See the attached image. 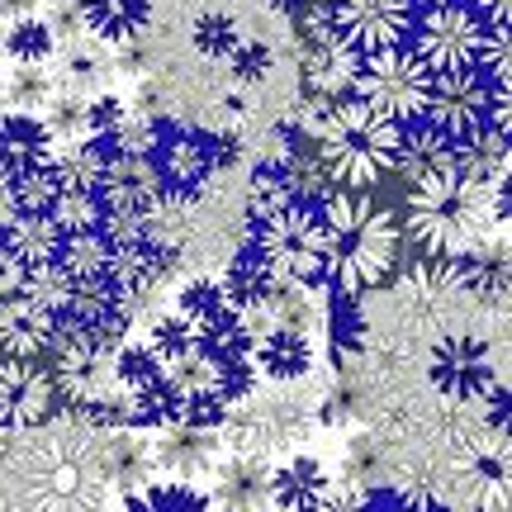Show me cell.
I'll return each instance as SVG.
<instances>
[{"mask_svg":"<svg viewBox=\"0 0 512 512\" xmlns=\"http://www.w3.org/2000/svg\"><path fill=\"white\" fill-rule=\"evenodd\" d=\"M508 219V185H484L460 166L408 181L403 233L422 256H465Z\"/></svg>","mask_w":512,"mask_h":512,"instance_id":"obj_1","label":"cell"},{"mask_svg":"<svg viewBox=\"0 0 512 512\" xmlns=\"http://www.w3.org/2000/svg\"><path fill=\"white\" fill-rule=\"evenodd\" d=\"M318 214H323L318 280L332 285V294H342V299H361L366 290L384 285V275L399 261V219L380 209L366 190H337V185L318 200Z\"/></svg>","mask_w":512,"mask_h":512,"instance_id":"obj_2","label":"cell"},{"mask_svg":"<svg viewBox=\"0 0 512 512\" xmlns=\"http://www.w3.org/2000/svg\"><path fill=\"white\" fill-rule=\"evenodd\" d=\"M313 138H318L313 157L323 166L328 185H337V190H375L384 176H394L403 124L375 114L356 95H342L313 124Z\"/></svg>","mask_w":512,"mask_h":512,"instance_id":"obj_3","label":"cell"},{"mask_svg":"<svg viewBox=\"0 0 512 512\" xmlns=\"http://www.w3.org/2000/svg\"><path fill=\"white\" fill-rule=\"evenodd\" d=\"M427 91H432V72L413 48H384V53L361 57V67L351 76V95L370 105L375 114L394 119V124H408V119H422V105H427Z\"/></svg>","mask_w":512,"mask_h":512,"instance_id":"obj_4","label":"cell"},{"mask_svg":"<svg viewBox=\"0 0 512 512\" xmlns=\"http://www.w3.org/2000/svg\"><path fill=\"white\" fill-rule=\"evenodd\" d=\"M256 252L285 280H318L323 271V214L318 204H285L256 219Z\"/></svg>","mask_w":512,"mask_h":512,"instance_id":"obj_5","label":"cell"},{"mask_svg":"<svg viewBox=\"0 0 512 512\" xmlns=\"http://www.w3.org/2000/svg\"><path fill=\"white\" fill-rule=\"evenodd\" d=\"M489 43V24L479 10L446 0V5H427V15L413 19V53L427 62V72H460V67H479Z\"/></svg>","mask_w":512,"mask_h":512,"instance_id":"obj_6","label":"cell"},{"mask_svg":"<svg viewBox=\"0 0 512 512\" xmlns=\"http://www.w3.org/2000/svg\"><path fill=\"white\" fill-rule=\"evenodd\" d=\"M489 114H494V81L479 72V67H460V72L432 76L422 119L437 128V133H446L456 147L465 143V138H475L479 128H489Z\"/></svg>","mask_w":512,"mask_h":512,"instance_id":"obj_7","label":"cell"},{"mask_svg":"<svg viewBox=\"0 0 512 512\" xmlns=\"http://www.w3.org/2000/svg\"><path fill=\"white\" fill-rule=\"evenodd\" d=\"M427 380L446 403H479L498 380L503 370L494 366V351L484 337L475 332H451L441 337L432 356H427Z\"/></svg>","mask_w":512,"mask_h":512,"instance_id":"obj_8","label":"cell"},{"mask_svg":"<svg viewBox=\"0 0 512 512\" xmlns=\"http://www.w3.org/2000/svg\"><path fill=\"white\" fill-rule=\"evenodd\" d=\"M328 15L332 34L361 57L399 48L413 34V0H332Z\"/></svg>","mask_w":512,"mask_h":512,"instance_id":"obj_9","label":"cell"},{"mask_svg":"<svg viewBox=\"0 0 512 512\" xmlns=\"http://www.w3.org/2000/svg\"><path fill=\"white\" fill-rule=\"evenodd\" d=\"M162 200L166 190H162V171H157L152 152H110L105 157V171H100V204H105V214L147 219Z\"/></svg>","mask_w":512,"mask_h":512,"instance_id":"obj_10","label":"cell"},{"mask_svg":"<svg viewBox=\"0 0 512 512\" xmlns=\"http://www.w3.org/2000/svg\"><path fill=\"white\" fill-rule=\"evenodd\" d=\"M57 408V384L43 366H34L29 356H5L0 361V427L24 432L48 422Z\"/></svg>","mask_w":512,"mask_h":512,"instance_id":"obj_11","label":"cell"},{"mask_svg":"<svg viewBox=\"0 0 512 512\" xmlns=\"http://www.w3.org/2000/svg\"><path fill=\"white\" fill-rule=\"evenodd\" d=\"M176 323H181L195 342H204V347H238V342H247L238 304L228 299V290H223L219 280H200V285L181 290Z\"/></svg>","mask_w":512,"mask_h":512,"instance_id":"obj_12","label":"cell"},{"mask_svg":"<svg viewBox=\"0 0 512 512\" xmlns=\"http://www.w3.org/2000/svg\"><path fill=\"white\" fill-rule=\"evenodd\" d=\"M247 361L256 375H266L271 384H294L313 370V337L309 328H252L247 332Z\"/></svg>","mask_w":512,"mask_h":512,"instance_id":"obj_13","label":"cell"},{"mask_svg":"<svg viewBox=\"0 0 512 512\" xmlns=\"http://www.w3.org/2000/svg\"><path fill=\"white\" fill-rule=\"evenodd\" d=\"M57 138L48 119H38L29 110H0V181H15L29 171L53 166Z\"/></svg>","mask_w":512,"mask_h":512,"instance_id":"obj_14","label":"cell"},{"mask_svg":"<svg viewBox=\"0 0 512 512\" xmlns=\"http://www.w3.org/2000/svg\"><path fill=\"white\" fill-rule=\"evenodd\" d=\"M53 332H57V313L38 309L34 299H24V294H5L0 299V351L5 356H29L34 361L38 351L53 347Z\"/></svg>","mask_w":512,"mask_h":512,"instance_id":"obj_15","label":"cell"},{"mask_svg":"<svg viewBox=\"0 0 512 512\" xmlns=\"http://www.w3.org/2000/svg\"><path fill=\"white\" fill-rule=\"evenodd\" d=\"M152 157H157V171H162V190H171V195H195L219 171L214 166V147L200 143L195 133H176V138L157 143Z\"/></svg>","mask_w":512,"mask_h":512,"instance_id":"obj_16","label":"cell"},{"mask_svg":"<svg viewBox=\"0 0 512 512\" xmlns=\"http://www.w3.org/2000/svg\"><path fill=\"white\" fill-rule=\"evenodd\" d=\"M356 67H361V53H351L337 34L313 38L309 57H304V86H309V95H318V100H342V95H351Z\"/></svg>","mask_w":512,"mask_h":512,"instance_id":"obj_17","label":"cell"},{"mask_svg":"<svg viewBox=\"0 0 512 512\" xmlns=\"http://www.w3.org/2000/svg\"><path fill=\"white\" fill-rule=\"evenodd\" d=\"M456 294H460L456 256H422L418 266L399 280V299L408 304V309H418V313L446 309Z\"/></svg>","mask_w":512,"mask_h":512,"instance_id":"obj_18","label":"cell"},{"mask_svg":"<svg viewBox=\"0 0 512 512\" xmlns=\"http://www.w3.org/2000/svg\"><path fill=\"white\" fill-rule=\"evenodd\" d=\"M456 271H460V294L503 304L508 299V242L503 238L475 242L465 256H456Z\"/></svg>","mask_w":512,"mask_h":512,"instance_id":"obj_19","label":"cell"},{"mask_svg":"<svg viewBox=\"0 0 512 512\" xmlns=\"http://www.w3.org/2000/svg\"><path fill=\"white\" fill-rule=\"evenodd\" d=\"M266 489H271L266 503H275V508H328V503H337V489H332L328 470L309 456H299L280 475H271Z\"/></svg>","mask_w":512,"mask_h":512,"instance_id":"obj_20","label":"cell"},{"mask_svg":"<svg viewBox=\"0 0 512 512\" xmlns=\"http://www.w3.org/2000/svg\"><path fill=\"white\" fill-rule=\"evenodd\" d=\"M0 247L15 256L24 271H34V266H48L57 261V247H62V228H57L48 214H19L5 223V233H0Z\"/></svg>","mask_w":512,"mask_h":512,"instance_id":"obj_21","label":"cell"},{"mask_svg":"<svg viewBox=\"0 0 512 512\" xmlns=\"http://www.w3.org/2000/svg\"><path fill=\"white\" fill-rule=\"evenodd\" d=\"M81 24L105 43H133L147 24V0H72Z\"/></svg>","mask_w":512,"mask_h":512,"instance_id":"obj_22","label":"cell"},{"mask_svg":"<svg viewBox=\"0 0 512 512\" xmlns=\"http://www.w3.org/2000/svg\"><path fill=\"white\" fill-rule=\"evenodd\" d=\"M446 166H456V143L446 133H437L427 119H422L418 133H403L399 162H394V171H403V181H422V176L446 171Z\"/></svg>","mask_w":512,"mask_h":512,"instance_id":"obj_23","label":"cell"},{"mask_svg":"<svg viewBox=\"0 0 512 512\" xmlns=\"http://www.w3.org/2000/svg\"><path fill=\"white\" fill-rule=\"evenodd\" d=\"M114 261V242L105 238V228H81V233H62L57 247V266L72 275V280H95V275H110Z\"/></svg>","mask_w":512,"mask_h":512,"instance_id":"obj_24","label":"cell"},{"mask_svg":"<svg viewBox=\"0 0 512 512\" xmlns=\"http://www.w3.org/2000/svg\"><path fill=\"white\" fill-rule=\"evenodd\" d=\"M219 489H214V508H256V503H266V484L271 479L256 470V460L252 456H242V460H233V465H223L219 475Z\"/></svg>","mask_w":512,"mask_h":512,"instance_id":"obj_25","label":"cell"},{"mask_svg":"<svg viewBox=\"0 0 512 512\" xmlns=\"http://www.w3.org/2000/svg\"><path fill=\"white\" fill-rule=\"evenodd\" d=\"M275 280V271L266 266V256L256 252V247H242L238 256H233V266H228V275H223L219 285L228 290V299L238 304V313H247L266 294V285Z\"/></svg>","mask_w":512,"mask_h":512,"instance_id":"obj_26","label":"cell"},{"mask_svg":"<svg viewBox=\"0 0 512 512\" xmlns=\"http://www.w3.org/2000/svg\"><path fill=\"white\" fill-rule=\"evenodd\" d=\"M157 460H162L166 470L190 475V470H204L214 460V441H209V432H204L200 422H181V432L157 446Z\"/></svg>","mask_w":512,"mask_h":512,"instance_id":"obj_27","label":"cell"},{"mask_svg":"<svg viewBox=\"0 0 512 512\" xmlns=\"http://www.w3.org/2000/svg\"><path fill=\"white\" fill-rule=\"evenodd\" d=\"M5 53L15 57V62H48V57L57 53L53 24H43V19H34V15L10 19V29H5Z\"/></svg>","mask_w":512,"mask_h":512,"instance_id":"obj_28","label":"cell"},{"mask_svg":"<svg viewBox=\"0 0 512 512\" xmlns=\"http://www.w3.org/2000/svg\"><path fill=\"white\" fill-rule=\"evenodd\" d=\"M48 219H53L57 228H62V233L100 228V219H105L100 190H57V200L48 204Z\"/></svg>","mask_w":512,"mask_h":512,"instance_id":"obj_29","label":"cell"},{"mask_svg":"<svg viewBox=\"0 0 512 512\" xmlns=\"http://www.w3.org/2000/svg\"><path fill=\"white\" fill-rule=\"evenodd\" d=\"M128 508H214V498L190 489L185 479H143V489L128 498Z\"/></svg>","mask_w":512,"mask_h":512,"instance_id":"obj_30","label":"cell"},{"mask_svg":"<svg viewBox=\"0 0 512 512\" xmlns=\"http://www.w3.org/2000/svg\"><path fill=\"white\" fill-rule=\"evenodd\" d=\"M5 190H10V204H15L19 214H48V204L57 200L53 166L29 171V176H15V181H5Z\"/></svg>","mask_w":512,"mask_h":512,"instance_id":"obj_31","label":"cell"},{"mask_svg":"<svg viewBox=\"0 0 512 512\" xmlns=\"http://www.w3.org/2000/svg\"><path fill=\"white\" fill-rule=\"evenodd\" d=\"M238 43H242L238 19H228V15H200L195 19V48H200L204 57H219L223 62Z\"/></svg>","mask_w":512,"mask_h":512,"instance_id":"obj_32","label":"cell"},{"mask_svg":"<svg viewBox=\"0 0 512 512\" xmlns=\"http://www.w3.org/2000/svg\"><path fill=\"white\" fill-rule=\"evenodd\" d=\"M110 470L124 479V484H138V479H147V451H143V441L114 437L110 441Z\"/></svg>","mask_w":512,"mask_h":512,"instance_id":"obj_33","label":"cell"},{"mask_svg":"<svg viewBox=\"0 0 512 512\" xmlns=\"http://www.w3.org/2000/svg\"><path fill=\"white\" fill-rule=\"evenodd\" d=\"M223 62H233V72H238L242 81H252V76H266V62H271V53H266L261 43H238V48L223 57Z\"/></svg>","mask_w":512,"mask_h":512,"instance_id":"obj_34","label":"cell"},{"mask_svg":"<svg viewBox=\"0 0 512 512\" xmlns=\"http://www.w3.org/2000/svg\"><path fill=\"white\" fill-rule=\"evenodd\" d=\"M19 285H24V266L0 247V299H5V294H19Z\"/></svg>","mask_w":512,"mask_h":512,"instance_id":"obj_35","label":"cell"},{"mask_svg":"<svg viewBox=\"0 0 512 512\" xmlns=\"http://www.w3.org/2000/svg\"><path fill=\"white\" fill-rule=\"evenodd\" d=\"M479 15H484V24H489V29L508 24V0H479Z\"/></svg>","mask_w":512,"mask_h":512,"instance_id":"obj_36","label":"cell"},{"mask_svg":"<svg viewBox=\"0 0 512 512\" xmlns=\"http://www.w3.org/2000/svg\"><path fill=\"white\" fill-rule=\"evenodd\" d=\"M34 5H38V0H0V19L10 24V19H24V15H34Z\"/></svg>","mask_w":512,"mask_h":512,"instance_id":"obj_37","label":"cell"},{"mask_svg":"<svg viewBox=\"0 0 512 512\" xmlns=\"http://www.w3.org/2000/svg\"><path fill=\"white\" fill-rule=\"evenodd\" d=\"M413 5H446V0H413Z\"/></svg>","mask_w":512,"mask_h":512,"instance_id":"obj_38","label":"cell"}]
</instances>
